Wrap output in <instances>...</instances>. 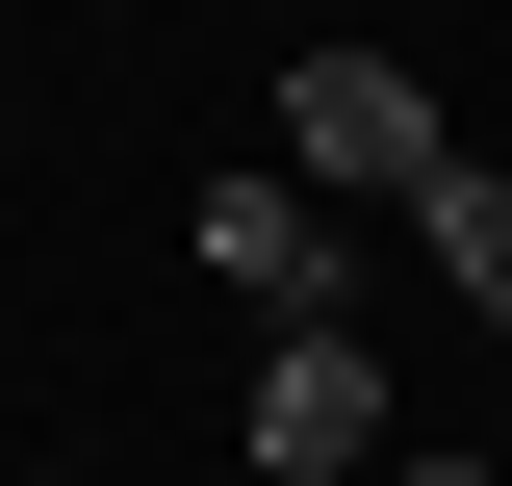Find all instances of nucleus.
Wrapping results in <instances>:
<instances>
[{"label": "nucleus", "mask_w": 512, "mask_h": 486, "mask_svg": "<svg viewBox=\"0 0 512 486\" xmlns=\"http://www.w3.org/2000/svg\"><path fill=\"white\" fill-rule=\"evenodd\" d=\"M410 231H436V282H461V307H487V333H512V154H461V180L410 205Z\"/></svg>", "instance_id": "nucleus-4"}, {"label": "nucleus", "mask_w": 512, "mask_h": 486, "mask_svg": "<svg viewBox=\"0 0 512 486\" xmlns=\"http://www.w3.org/2000/svg\"><path fill=\"white\" fill-rule=\"evenodd\" d=\"M26 486H77V461H26Z\"/></svg>", "instance_id": "nucleus-6"}, {"label": "nucleus", "mask_w": 512, "mask_h": 486, "mask_svg": "<svg viewBox=\"0 0 512 486\" xmlns=\"http://www.w3.org/2000/svg\"><path fill=\"white\" fill-rule=\"evenodd\" d=\"M384 486H512V461H384Z\"/></svg>", "instance_id": "nucleus-5"}, {"label": "nucleus", "mask_w": 512, "mask_h": 486, "mask_svg": "<svg viewBox=\"0 0 512 486\" xmlns=\"http://www.w3.org/2000/svg\"><path fill=\"white\" fill-rule=\"evenodd\" d=\"M231 435H256V486H359V435H384V359H359V333H282Z\"/></svg>", "instance_id": "nucleus-3"}, {"label": "nucleus", "mask_w": 512, "mask_h": 486, "mask_svg": "<svg viewBox=\"0 0 512 486\" xmlns=\"http://www.w3.org/2000/svg\"><path fill=\"white\" fill-rule=\"evenodd\" d=\"M180 256L256 307V333H359V307H333V205L282 180V154H256V180H205V205H180Z\"/></svg>", "instance_id": "nucleus-2"}, {"label": "nucleus", "mask_w": 512, "mask_h": 486, "mask_svg": "<svg viewBox=\"0 0 512 486\" xmlns=\"http://www.w3.org/2000/svg\"><path fill=\"white\" fill-rule=\"evenodd\" d=\"M256 128H282V180H308V205H436V180H461V128H436L410 52H308Z\"/></svg>", "instance_id": "nucleus-1"}]
</instances>
